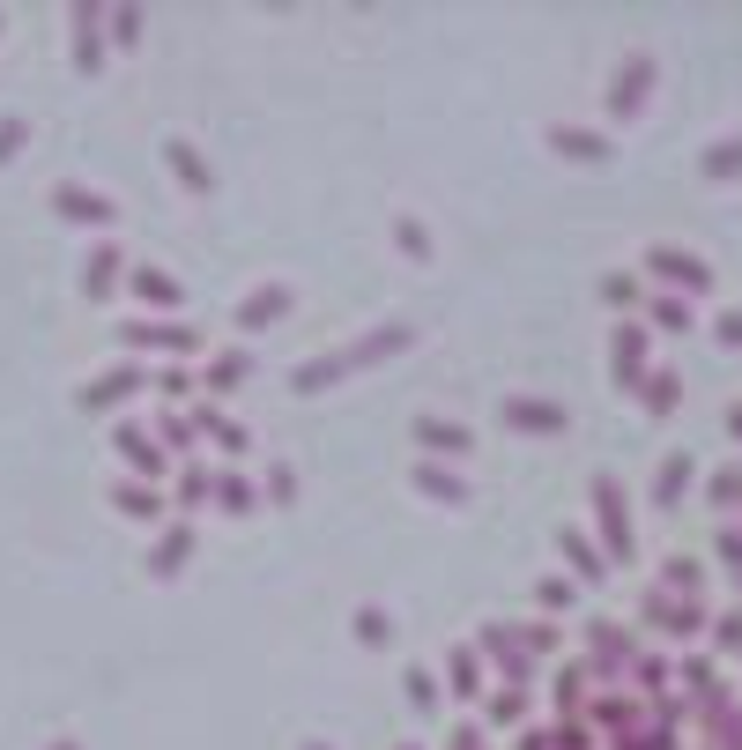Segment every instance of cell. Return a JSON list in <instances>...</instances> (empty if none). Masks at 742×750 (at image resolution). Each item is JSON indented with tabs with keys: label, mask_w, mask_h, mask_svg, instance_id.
<instances>
[{
	"label": "cell",
	"mask_w": 742,
	"mask_h": 750,
	"mask_svg": "<svg viewBox=\"0 0 742 750\" xmlns=\"http://www.w3.org/2000/svg\"><path fill=\"white\" fill-rule=\"evenodd\" d=\"M653 268H668V275H683V282H698V290H705V268L683 260V253H653Z\"/></svg>",
	"instance_id": "cell-1"
},
{
	"label": "cell",
	"mask_w": 742,
	"mask_h": 750,
	"mask_svg": "<svg viewBox=\"0 0 742 750\" xmlns=\"http://www.w3.org/2000/svg\"><path fill=\"white\" fill-rule=\"evenodd\" d=\"M512 424H542V431H549V424H557V409H542V401H528V409H512Z\"/></svg>",
	"instance_id": "cell-2"
}]
</instances>
